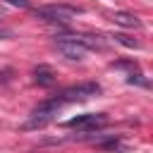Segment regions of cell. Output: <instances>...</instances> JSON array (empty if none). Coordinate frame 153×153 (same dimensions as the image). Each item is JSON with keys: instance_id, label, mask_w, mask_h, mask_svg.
Returning a JSON list of instances; mask_svg holds the SVG:
<instances>
[{"instance_id": "6da1fadb", "label": "cell", "mask_w": 153, "mask_h": 153, "mask_svg": "<svg viewBox=\"0 0 153 153\" xmlns=\"http://www.w3.org/2000/svg\"><path fill=\"white\" fill-rule=\"evenodd\" d=\"M98 93H100V86H98V84H79V86L62 88V91L55 96V100H57L60 105H65V103H74V100H86V98L98 96Z\"/></svg>"}, {"instance_id": "7a4b0ae2", "label": "cell", "mask_w": 153, "mask_h": 153, "mask_svg": "<svg viewBox=\"0 0 153 153\" xmlns=\"http://www.w3.org/2000/svg\"><path fill=\"white\" fill-rule=\"evenodd\" d=\"M79 10L74 7H65V5H48V7H41V10H33V17L43 19V22H50V24H67Z\"/></svg>"}, {"instance_id": "3957f363", "label": "cell", "mask_w": 153, "mask_h": 153, "mask_svg": "<svg viewBox=\"0 0 153 153\" xmlns=\"http://www.w3.org/2000/svg\"><path fill=\"white\" fill-rule=\"evenodd\" d=\"M105 124H108V117L103 112H86V115H76V117L67 120V127L76 129V131H93V129H100Z\"/></svg>"}, {"instance_id": "277c9868", "label": "cell", "mask_w": 153, "mask_h": 153, "mask_svg": "<svg viewBox=\"0 0 153 153\" xmlns=\"http://www.w3.org/2000/svg\"><path fill=\"white\" fill-rule=\"evenodd\" d=\"M57 50H60L65 57H69V60H81V57L88 53V48H86L84 43H79L74 33L57 36Z\"/></svg>"}, {"instance_id": "5b68a950", "label": "cell", "mask_w": 153, "mask_h": 153, "mask_svg": "<svg viewBox=\"0 0 153 153\" xmlns=\"http://www.w3.org/2000/svg\"><path fill=\"white\" fill-rule=\"evenodd\" d=\"M33 81H36L38 86H53V84L57 81V76H55L53 67H48V65H38V67L33 69Z\"/></svg>"}, {"instance_id": "8992f818", "label": "cell", "mask_w": 153, "mask_h": 153, "mask_svg": "<svg viewBox=\"0 0 153 153\" xmlns=\"http://www.w3.org/2000/svg\"><path fill=\"white\" fill-rule=\"evenodd\" d=\"M110 19L120 26H127V29H139L141 26V19L131 12H110Z\"/></svg>"}, {"instance_id": "52a82bcc", "label": "cell", "mask_w": 153, "mask_h": 153, "mask_svg": "<svg viewBox=\"0 0 153 153\" xmlns=\"http://www.w3.org/2000/svg\"><path fill=\"white\" fill-rule=\"evenodd\" d=\"M117 43H122V45H127V48H139V43L134 41V38H129V36H124V33H115L112 36Z\"/></svg>"}, {"instance_id": "ba28073f", "label": "cell", "mask_w": 153, "mask_h": 153, "mask_svg": "<svg viewBox=\"0 0 153 153\" xmlns=\"http://www.w3.org/2000/svg\"><path fill=\"white\" fill-rule=\"evenodd\" d=\"M2 2H7V5H12V7H22V10H29V2H26V0H2Z\"/></svg>"}]
</instances>
